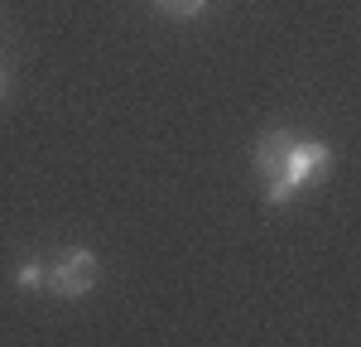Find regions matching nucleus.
<instances>
[{"instance_id":"obj_4","label":"nucleus","mask_w":361,"mask_h":347,"mask_svg":"<svg viewBox=\"0 0 361 347\" xmlns=\"http://www.w3.org/2000/svg\"><path fill=\"white\" fill-rule=\"evenodd\" d=\"M44 280H49V265H39V260H25L15 270V285L20 289H44Z\"/></svg>"},{"instance_id":"obj_2","label":"nucleus","mask_w":361,"mask_h":347,"mask_svg":"<svg viewBox=\"0 0 361 347\" xmlns=\"http://www.w3.org/2000/svg\"><path fill=\"white\" fill-rule=\"evenodd\" d=\"M97 275H102L97 256H92L87 246H73V251H63V256L49 265V280H44V289H54L58 299H82V294H92Z\"/></svg>"},{"instance_id":"obj_1","label":"nucleus","mask_w":361,"mask_h":347,"mask_svg":"<svg viewBox=\"0 0 361 347\" xmlns=\"http://www.w3.org/2000/svg\"><path fill=\"white\" fill-rule=\"evenodd\" d=\"M328 164H333V150L323 140H294L289 145V154H284V164H279V174L265 183V198L275 202H289L299 188H313L323 174H328Z\"/></svg>"},{"instance_id":"obj_5","label":"nucleus","mask_w":361,"mask_h":347,"mask_svg":"<svg viewBox=\"0 0 361 347\" xmlns=\"http://www.w3.org/2000/svg\"><path fill=\"white\" fill-rule=\"evenodd\" d=\"M154 5H159L164 15H197L207 0H154Z\"/></svg>"},{"instance_id":"obj_3","label":"nucleus","mask_w":361,"mask_h":347,"mask_svg":"<svg viewBox=\"0 0 361 347\" xmlns=\"http://www.w3.org/2000/svg\"><path fill=\"white\" fill-rule=\"evenodd\" d=\"M289 145H294L289 130H270V135H260V145H255V169L265 174V178H275L279 164H284V154H289Z\"/></svg>"}]
</instances>
